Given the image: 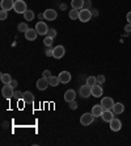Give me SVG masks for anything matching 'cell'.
<instances>
[{"label":"cell","instance_id":"obj_1","mask_svg":"<svg viewBox=\"0 0 131 146\" xmlns=\"http://www.w3.org/2000/svg\"><path fill=\"white\" fill-rule=\"evenodd\" d=\"M26 3L24 1V0H16L14 1V7H13V11L16 13H25V11H26Z\"/></svg>","mask_w":131,"mask_h":146},{"label":"cell","instance_id":"obj_2","mask_svg":"<svg viewBox=\"0 0 131 146\" xmlns=\"http://www.w3.org/2000/svg\"><path fill=\"white\" fill-rule=\"evenodd\" d=\"M92 19V12L89 9H80L79 11V20L81 23H88V21Z\"/></svg>","mask_w":131,"mask_h":146},{"label":"cell","instance_id":"obj_3","mask_svg":"<svg viewBox=\"0 0 131 146\" xmlns=\"http://www.w3.org/2000/svg\"><path fill=\"white\" fill-rule=\"evenodd\" d=\"M94 119H96V117L92 115V112L91 113H84V115L80 117V124L81 125H84V126H88L94 121Z\"/></svg>","mask_w":131,"mask_h":146},{"label":"cell","instance_id":"obj_4","mask_svg":"<svg viewBox=\"0 0 131 146\" xmlns=\"http://www.w3.org/2000/svg\"><path fill=\"white\" fill-rule=\"evenodd\" d=\"M36 31H37V33L39 34V36H46L47 32H49V28H47L46 23L39 21V23H37V25H36Z\"/></svg>","mask_w":131,"mask_h":146},{"label":"cell","instance_id":"obj_5","mask_svg":"<svg viewBox=\"0 0 131 146\" xmlns=\"http://www.w3.org/2000/svg\"><path fill=\"white\" fill-rule=\"evenodd\" d=\"M64 54H66V49H64V46L58 45V46H55V48H54V53H53V57H54V58L61 59V58L64 57Z\"/></svg>","mask_w":131,"mask_h":146},{"label":"cell","instance_id":"obj_6","mask_svg":"<svg viewBox=\"0 0 131 146\" xmlns=\"http://www.w3.org/2000/svg\"><path fill=\"white\" fill-rule=\"evenodd\" d=\"M1 94H3V96L5 99H11V98H13V94H14V91H13V87L11 84H5L3 87V90H1Z\"/></svg>","mask_w":131,"mask_h":146},{"label":"cell","instance_id":"obj_7","mask_svg":"<svg viewBox=\"0 0 131 146\" xmlns=\"http://www.w3.org/2000/svg\"><path fill=\"white\" fill-rule=\"evenodd\" d=\"M101 106H102L104 109H111L113 106H114V102H113V99L111 98L105 96V98H102V100H101Z\"/></svg>","mask_w":131,"mask_h":146},{"label":"cell","instance_id":"obj_8","mask_svg":"<svg viewBox=\"0 0 131 146\" xmlns=\"http://www.w3.org/2000/svg\"><path fill=\"white\" fill-rule=\"evenodd\" d=\"M92 95V87L89 84H84L80 87V96L81 98H89Z\"/></svg>","mask_w":131,"mask_h":146},{"label":"cell","instance_id":"obj_9","mask_svg":"<svg viewBox=\"0 0 131 146\" xmlns=\"http://www.w3.org/2000/svg\"><path fill=\"white\" fill-rule=\"evenodd\" d=\"M43 15H45V19H46L47 21H53V20H55L58 17V13H57V11H54V9H51V8H49V9H46L43 12Z\"/></svg>","mask_w":131,"mask_h":146},{"label":"cell","instance_id":"obj_10","mask_svg":"<svg viewBox=\"0 0 131 146\" xmlns=\"http://www.w3.org/2000/svg\"><path fill=\"white\" fill-rule=\"evenodd\" d=\"M114 115H115V113L113 112L111 109H104V112H102V116H101V117H102V120H104V121L110 122L111 120L114 119Z\"/></svg>","mask_w":131,"mask_h":146},{"label":"cell","instance_id":"obj_11","mask_svg":"<svg viewBox=\"0 0 131 146\" xmlns=\"http://www.w3.org/2000/svg\"><path fill=\"white\" fill-rule=\"evenodd\" d=\"M58 78H59V80H61V83H63V84H67V83H70L71 82V74L68 71H62L61 74L58 75Z\"/></svg>","mask_w":131,"mask_h":146},{"label":"cell","instance_id":"obj_12","mask_svg":"<svg viewBox=\"0 0 131 146\" xmlns=\"http://www.w3.org/2000/svg\"><path fill=\"white\" fill-rule=\"evenodd\" d=\"M110 129L113 130V132H119L121 130V128H122V122H121V120H118V119H113L110 122Z\"/></svg>","mask_w":131,"mask_h":146},{"label":"cell","instance_id":"obj_13","mask_svg":"<svg viewBox=\"0 0 131 146\" xmlns=\"http://www.w3.org/2000/svg\"><path fill=\"white\" fill-rule=\"evenodd\" d=\"M49 79L47 78H41L37 80V88L39 90V91H45V90L49 87Z\"/></svg>","mask_w":131,"mask_h":146},{"label":"cell","instance_id":"obj_14","mask_svg":"<svg viewBox=\"0 0 131 146\" xmlns=\"http://www.w3.org/2000/svg\"><path fill=\"white\" fill-rule=\"evenodd\" d=\"M0 5H1V9L11 11V9H13V7H14V0H1Z\"/></svg>","mask_w":131,"mask_h":146},{"label":"cell","instance_id":"obj_15","mask_svg":"<svg viewBox=\"0 0 131 146\" xmlns=\"http://www.w3.org/2000/svg\"><path fill=\"white\" fill-rule=\"evenodd\" d=\"M24 34H25V38H26L28 41H34L36 38H37V36H38L37 31H36V29H30V28H29V31L25 32Z\"/></svg>","mask_w":131,"mask_h":146},{"label":"cell","instance_id":"obj_16","mask_svg":"<svg viewBox=\"0 0 131 146\" xmlns=\"http://www.w3.org/2000/svg\"><path fill=\"white\" fill-rule=\"evenodd\" d=\"M102 112H104V108H102L101 104H96V106H93V108H92V115H93L94 117H101Z\"/></svg>","mask_w":131,"mask_h":146},{"label":"cell","instance_id":"obj_17","mask_svg":"<svg viewBox=\"0 0 131 146\" xmlns=\"http://www.w3.org/2000/svg\"><path fill=\"white\" fill-rule=\"evenodd\" d=\"M75 98H76V92H75L74 90H67L66 94H64V100H66L67 103L74 102Z\"/></svg>","mask_w":131,"mask_h":146},{"label":"cell","instance_id":"obj_18","mask_svg":"<svg viewBox=\"0 0 131 146\" xmlns=\"http://www.w3.org/2000/svg\"><path fill=\"white\" fill-rule=\"evenodd\" d=\"M102 94H104V91H102V87H101L100 84H94L93 87H92V95H93L94 98H101Z\"/></svg>","mask_w":131,"mask_h":146},{"label":"cell","instance_id":"obj_19","mask_svg":"<svg viewBox=\"0 0 131 146\" xmlns=\"http://www.w3.org/2000/svg\"><path fill=\"white\" fill-rule=\"evenodd\" d=\"M22 100L25 102V104H33V103H34V95L32 94V92H29V91L24 92Z\"/></svg>","mask_w":131,"mask_h":146},{"label":"cell","instance_id":"obj_20","mask_svg":"<svg viewBox=\"0 0 131 146\" xmlns=\"http://www.w3.org/2000/svg\"><path fill=\"white\" fill-rule=\"evenodd\" d=\"M111 111H113L115 115H121V113H123V111H124V106L122 104V103H114V106H113Z\"/></svg>","mask_w":131,"mask_h":146},{"label":"cell","instance_id":"obj_21","mask_svg":"<svg viewBox=\"0 0 131 146\" xmlns=\"http://www.w3.org/2000/svg\"><path fill=\"white\" fill-rule=\"evenodd\" d=\"M71 7L74 8V9H83L84 0H71Z\"/></svg>","mask_w":131,"mask_h":146},{"label":"cell","instance_id":"obj_22","mask_svg":"<svg viewBox=\"0 0 131 146\" xmlns=\"http://www.w3.org/2000/svg\"><path fill=\"white\" fill-rule=\"evenodd\" d=\"M59 83H61V80H59L58 76H53V75H51L50 78H49V84H50L51 87H57Z\"/></svg>","mask_w":131,"mask_h":146},{"label":"cell","instance_id":"obj_23","mask_svg":"<svg viewBox=\"0 0 131 146\" xmlns=\"http://www.w3.org/2000/svg\"><path fill=\"white\" fill-rule=\"evenodd\" d=\"M24 19L26 21H32L34 19V12L32 9H26L25 11V13H24Z\"/></svg>","mask_w":131,"mask_h":146},{"label":"cell","instance_id":"obj_24","mask_svg":"<svg viewBox=\"0 0 131 146\" xmlns=\"http://www.w3.org/2000/svg\"><path fill=\"white\" fill-rule=\"evenodd\" d=\"M0 79H1V82H3V84H9L11 82H12V78H11L9 74H1Z\"/></svg>","mask_w":131,"mask_h":146},{"label":"cell","instance_id":"obj_25","mask_svg":"<svg viewBox=\"0 0 131 146\" xmlns=\"http://www.w3.org/2000/svg\"><path fill=\"white\" fill-rule=\"evenodd\" d=\"M70 19L71 20H79V9H74L70 11Z\"/></svg>","mask_w":131,"mask_h":146},{"label":"cell","instance_id":"obj_26","mask_svg":"<svg viewBox=\"0 0 131 146\" xmlns=\"http://www.w3.org/2000/svg\"><path fill=\"white\" fill-rule=\"evenodd\" d=\"M17 31L21 32V33H25V32L29 31V27H28L25 23H21V24H18V27H17Z\"/></svg>","mask_w":131,"mask_h":146},{"label":"cell","instance_id":"obj_27","mask_svg":"<svg viewBox=\"0 0 131 146\" xmlns=\"http://www.w3.org/2000/svg\"><path fill=\"white\" fill-rule=\"evenodd\" d=\"M87 84H89L91 87H93L94 84H97V78H96V76H88L87 78Z\"/></svg>","mask_w":131,"mask_h":146},{"label":"cell","instance_id":"obj_28","mask_svg":"<svg viewBox=\"0 0 131 146\" xmlns=\"http://www.w3.org/2000/svg\"><path fill=\"white\" fill-rule=\"evenodd\" d=\"M53 41H54V38L47 37V36H46V38H45V40H43V44L46 45L47 48H51V45H53Z\"/></svg>","mask_w":131,"mask_h":146},{"label":"cell","instance_id":"obj_29","mask_svg":"<svg viewBox=\"0 0 131 146\" xmlns=\"http://www.w3.org/2000/svg\"><path fill=\"white\" fill-rule=\"evenodd\" d=\"M46 36H47V37H51V38H55V37H57V31L51 28V29H49V32H47Z\"/></svg>","mask_w":131,"mask_h":146},{"label":"cell","instance_id":"obj_30","mask_svg":"<svg viewBox=\"0 0 131 146\" xmlns=\"http://www.w3.org/2000/svg\"><path fill=\"white\" fill-rule=\"evenodd\" d=\"M7 17H8V11L1 9V12H0V20H5Z\"/></svg>","mask_w":131,"mask_h":146},{"label":"cell","instance_id":"obj_31","mask_svg":"<svg viewBox=\"0 0 131 146\" xmlns=\"http://www.w3.org/2000/svg\"><path fill=\"white\" fill-rule=\"evenodd\" d=\"M13 98L17 99V100H20V99L24 98V94H22V92H20V91H17V92H14V94H13Z\"/></svg>","mask_w":131,"mask_h":146},{"label":"cell","instance_id":"obj_32","mask_svg":"<svg viewBox=\"0 0 131 146\" xmlns=\"http://www.w3.org/2000/svg\"><path fill=\"white\" fill-rule=\"evenodd\" d=\"M97 78V84H102V83H105V76L104 75H98V76H96Z\"/></svg>","mask_w":131,"mask_h":146},{"label":"cell","instance_id":"obj_33","mask_svg":"<svg viewBox=\"0 0 131 146\" xmlns=\"http://www.w3.org/2000/svg\"><path fill=\"white\" fill-rule=\"evenodd\" d=\"M68 104H70V108L71 109H77V103L75 102V100H74V102H71V103H68Z\"/></svg>","mask_w":131,"mask_h":146},{"label":"cell","instance_id":"obj_34","mask_svg":"<svg viewBox=\"0 0 131 146\" xmlns=\"http://www.w3.org/2000/svg\"><path fill=\"white\" fill-rule=\"evenodd\" d=\"M50 76H51L50 70H45V71H43V78H47V79H49Z\"/></svg>","mask_w":131,"mask_h":146},{"label":"cell","instance_id":"obj_35","mask_svg":"<svg viewBox=\"0 0 131 146\" xmlns=\"http://www.w3.org/2000/svg\"><path fill=\"white\" fill-rule=\"evenodd\" d=\"M53 53H54V49H47V50H46V55H47V57H53Z\"/></svg>","mask_w":131,"mask_h":146},{"label":"cell","instance_id":"obj_36","mask_svg":"<svg viewBox=\"0 0 131 146\" xmlns=\"http://www.w3.org/2000/svg\"><path fill=\"white\" fill-rule=\"evenodd\" d=\"M124 31L127 32V33H130L131 32V24H127L126 27H124Z\"/></svg>","mask_w":131,"mask_h":146},{"label":"cell","instance_id":"obj_37","mask_svg":"<svg viewBox=\"0 0 131 146\" xmlns=\"http://www.w3.org/2000/svg\"><path fill=\"white\" fill-rule=\"evenodd\" d=\"M126 20L128 21V24H131V12H128L127 16H126Z\"/></svg>","mask_w":131,"mask_h":146},{"label":"cell","instance_id":"obj_38","mask_svg":"<svg viewBox=\"0 0 131 146\" xmlns=\"http://www.w3.org/2000/svg\"><path fill=\"white\" fill-rule=\"evenodd\" d=\"M9 84H11V86H12V87H13V88H14V87H16V86H17V80H14V79H12V82H11Z\"/></svg>","mask_w":131,"mask_h":146}]
</instances>
